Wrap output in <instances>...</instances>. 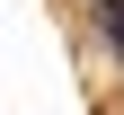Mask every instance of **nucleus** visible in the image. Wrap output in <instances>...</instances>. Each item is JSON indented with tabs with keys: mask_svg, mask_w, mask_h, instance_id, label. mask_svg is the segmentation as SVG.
<instances>
[{
	"mask_svg": "<svg viewBox=\"0 0 124 115\" xmlns=\"http://www.w3.org/2000/svg\"><path fill=\"white\" fill-rule=\"evenodd\" d=\"M98 36H106V53L124 62V9H106V27H98Z\"/></svg>",
	"mask_w": 124,
	"mask_h": 115,
	"instance_id": "nucleus-1",
	"label": "nucleus"
},
{
	"mask_svg": "<svg viewBox=\"0 0 124 115\" xmlns=\"http://www.w3.org/2000/svg\"><path fill=\"white\" fill-rule=\"evenodd\" d=\"M98 9H124V0H98Z\"/></svg>",
	"mask_w": 124,
	"mask_h": 115,
	"instance_id": "nucleus-2",
	"label": "nucleus"
}]
</instances>
